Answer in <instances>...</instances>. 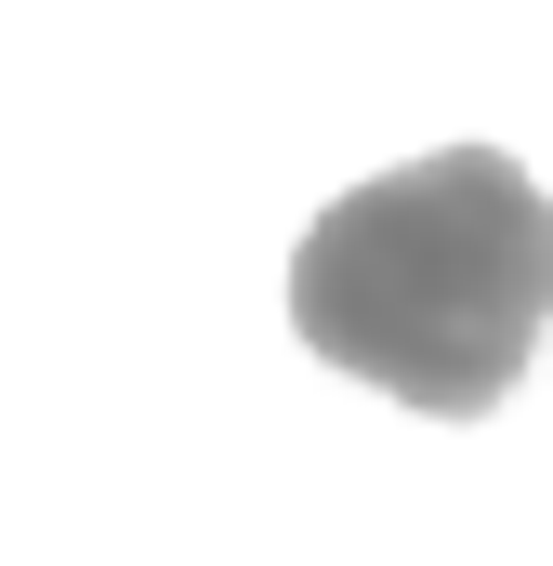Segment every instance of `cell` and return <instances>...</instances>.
Here are the masks:
<instances>
[{"label": "cell", "mask_w": 553, "mask_h": 566, "mask_svg": "<svg viewBox=\"0 0 553 566\" xmlns=\"http://www.w3.org/2000/svg\"><path fill=\"white\" fill-rule=\"evenodd\" d=\"M290 329L435 422H474L528 382L553 329V198L501 145L396 158L303 224Z\"/></svg>", "instance_id": "1"}]
</instances>
